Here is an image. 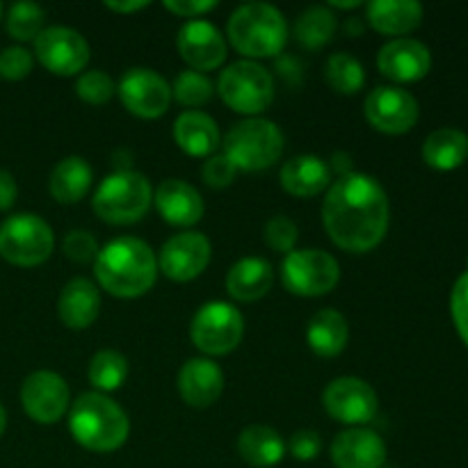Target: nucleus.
<instances>
[{"instance_id": "ea45409f", "label": "nucleus", "mask_w": 468, "mask_h": 468, "mask_svg": "<svg viewBox=\"0 0 468 468\" xmlns=\"http://www.w3.org/2000/svg\"><path fill=\"white\" fill-rule=\"evenodd\" d=\"M236 174H238V169L233 167V163L224 154L210 155V158L206 160L204 169H201V176H204L206 186L218 187V190L231 186L233 178H236Z\"/></svg>"}, {"instance_id": "aec40b11", "label": "nucleus", "mask_w": 468, "mask_h": 468, "mask_svg": "<svg viewBox=\"0 0 468 468\" xmlns=\"http://www.w3.org/2000/svg\"><path fill=\"white\" fill-rule=\"evenodd\" d=\"M176 387L186 405L195 407V410H206L222 396L224 375L213 361L190 359L178 370Z\"/></svg>"}, {"instance_id": "4be33fe9", "label": "nucleus", "mask_w": 468, "mask_h": 468, "mask_svg": "<svg viewBox=\"0 0 468 468\" xmlns=\"http://www.w3.org/2000/svg\"><path fill=\"white\" fill-rule=\"evenodd\" d=\"M99 288L90 279H71L59 292L58 314L69 329H87L99 318Z\"/></svg>"}, {"instance_id": "c9c22d12", "label": "nucleus", "mask_w": 468, "mask_h": 468, "mask_svg": "<svg viewBox=\"0 0 468 468\" xmlns=\"http://www.w3.org/2000/svg\"><path fill=\"white\" fill-rule=\"evenodd\" d=\"M76 91L80 96V101L90 105H103L108 103L114 96L117 87H114L112 78L103 71H87L78 78Z\"/></svg>"}, {"instance_id": "a878e982", "label": "nucleus", "mask_w": 468, "mask_h": 468, "mask_svg": "<svg viewBox=\"0 0 468 468\" xmlns=\"http://www.w3.org/2000/svg\"><path fill=\"white\" fill-rule=\"evenodd\" d=\"M423 21V5L416 0H375L368 5V23L382 35H407Z\"/></svg>"}, {"instance_id": "f8f14e48", "label": "nucleus", "mask_w": 468, "mask_h": 468, "mask_svg": "<svg viewBox=\"0 0 468 468\" xmlns=\"http://www.w3.org/2000/svg\"><path fill=\"white\" fill-rule=\"evenodd\" d=\"M323 407L343 425H366L378 416L379 400L375 388L359 378H338L324 388Z\"/></svg>"}, {"instance_id": "de8ad7c7", "label": "nucleus", "mask_w": 468, "mask_h": 468, "mask_svg": "<svg viewBox=\"0 0 468 468\" xmlns=\"http://www.w3.org/2000/svg\"><path fill=\"white\" fill-rule=\"evenodd\" d=\"M5 428H7V411H5V407L0 405V437H3Z\"/></svg>"}, {"instance_id": "423d86ee", "label": "nucleus", "mask_w": 468, "mask_h": 468, "mask_svg": "<svg viewBox=\"0 0 468 468\" xmlns=\"http://www.w3.org/2000/svg\"><path fill=\"white\" fill-rule=\"evenodd\" d=\"M151 199H154V192H151L149 178L123 169L101 183L91 206L103 222L135 224L146 215Z\"/></svg>"}, {"instance_id": "2f4dec72", "label": "nucleus", "mask_w": 468, "mask_h": 468, "mask_svg": "<svg viewBox=\"0 0 468 468\" xmlns=\"http://www.w3.org/2000/svg\"><path fill=\"white\" fill-rule=\"evenodd\" d=\"M128 375V361L122 352L117 350H101L91 356L90 368H87V378H90L91 387L99 391H117Z\"/></svg>"}, {"instance_id": "c756f323", "label": "nucleus", "mask_w": 468, "mask_h": 468, "mask_svg": "<svg viewBox=\"0 0 468 468\" xmlns=\"http://www.w3.org/2000/svg\"><path fill=\"white\" fill-rule=\"evenodd\" d=\"M468 155V137L466 133L457 128H439L430 133L423 144L425 163L439 172H451L457 169Z\"/></svg>"}, {"instance_id": "39448f33", "label": "nucleus", "mask_w": 468, "mask_h": 468, "mask_svg": "<svg viewBox=\"0 0 468 468\" xmlns=\"http://www.w3.org/2000/svg\"><path fill=\"white\" fill-rule=\"evenodd\" d=\"M283 154V133L268 119H245L224 137V155L238 172H263Z\"/></svg>"}, {"instance_id": "79ce46f5", "label": "nucleus", "mask_w": 468, "mask_h": 468, "mask_svg": "<svg viewBox=\"0 0 468 468\" xmlns=\"http://www.w3.org/2000/svg\"><path fill=\"white\" fill-rule=\"evenodd\" d=\"M288 451L297 462H314L323 451V439L315 430H297L288 441Z\"/></svg>"}, {"instance_id": "ddd939ff", "label": "nucleus", "mask_w": 468, "mask_h": 468, "mask_svg": "<svg viewBox=\"0 0 468 468\" xmlns=\"http://www.w3.org/2000/svg\"><path fill=\"white\" fill-rule=\"evenodd\" d=\"M117 91L128 112L140 119L163 117L172 103V87L151 69L137 67L123 73Z\"/></svg>"}, {"instance_id": "a19ab883", "label": "nucleus", "mask_w": 468, "mask_h": 468, "mask_svg": "<svg viewBox=\"0 0 468 468\" xmlns=\"http://www.w3.org/2000/svg\"><path fill=\"white\" fill-rule=\"evenodd\" d=\"M451 311L462 341L468 346V270L457 279L451 297Z\"/></svg>"}, {"instance_id": "473e14b6", "label": "nucleus", "mask_w": 468, "mask_h": 468, "mask_svg": "<svg viewBox=\"0 0 468 468\" xmlns=\"http://www.w3.org/2000/svg\"><path fill=\"white\" fill-rule=\"evenodd\" d=\"M324 80L336 94L352 96L364 87L366 71L359 59L350 53H334L324 67Z\"/></svg>"}, {"instance_id": "4468645a", "label": "nucleus", "mask_w": 468, "mask_h": 468, "mask_svg": "<svg viewBox=\"0 0 468 468\" xmlns=\"http://www.w3.org/2000/svg\"><path fill=\"white\" fill-rule=\"evenodd\" d=\"M366 119L387 135H402L419 122V101L400 87H378L366 99Z\"/></svg>"}, {"instance_id": "bb28decb", "label": "nucleus", "mask_w": 468, "mask_h": 468, "mask_svg": "<svg viewBox=\"0 0 468 468\" xmlns=\"http://www.w3.org/2000/svg\"><path fill=\"white\" fill-rule=\"evenodd\" d=\"M238 452L250 466L272 468L286 455V441L268 425H250L238 437Z\"/></svg>"}, {"instance_id": "cd10ccee", "label": "nucleus", "mask_w": 468, "mask_h": 468, "mask_svg": "<svg viewBox=\"0 0 468 468\" xmlns=\"http://www.w3.org/2000/svg\"><path fill=\"white\" fill-rule=\"evenodd\" d=\"M347 336H350L347 320L336 309L318 311L306 327V341H309L311 350L324 359L341 355L347 346Z\"/></svg>"}, {"instance_id": "a18cd8bd", "label": "nucleus", "mask_w": 468, "mask_h": 468, "mask_svg": "<svg viewBox=\"0 0 468 468\" xmlns=\"http://www.w3.org/2000/svg\"><path fill=\"white\" fill-rule=\"evenodd\" d=\"M105 7L112 9V12L117 14H133V12H140V9H146L149 7V3H146V0H135V3H114V0H108Z\"/></svg>"}, {"instance_id": "c03bdc74", "label": "nucleus", "mask_w": 468, "mask_h": 468, "mask_svg": "<svg viewBox=\"0 0 468 468\" xmlns=\"http://www.w3.org/2000/svg\"><path fill=\"white\" fill-rule=\"evenodd\" d=\"M16 195L18 187L14 176L9 172H5V169H0V210L12 208L14 201H16Z\"/></svg>"}, {"instance_id": "09e8293b", "label": "nucleus", "mask_w": 468, "mask_h": 468, "mask_svg": "<svg viewBox=\"0 0 468 468\" xmlns=\"http://www.w3.org/2000/svg\"><path fill=\"white\" fill-rule=\"evenodd\" d=\"M0 14H3V5H0Z\"/></svg>"}, {"instance_id": "393cba45", "label": "nucleus", "mask_w": 468, "mask_h": 468, "mask_svg": "<svg viewBox=\"0 0 468 468\" xmlns=\"http://www.w3.org/2000/svg\"><path fill=\"white\" fill-rule=\"evenodd\" d=\"M272 265L263 259L247 256L240 259L227 274V291L238 302H256L272 288Z\"/></svg>"}, {"instance_id": "f704fd0d", "label": "nucleus", "mask_w": 468, "mask_h": 468, "mask_svg": "<svg viewBox=\"0 0 468 468\" xmlns=\"http://www.w3.org/2000/svg\"><path fill=\"white\" fill-rule=\"evenodd\" d=\"M172 96L186 108H201L213 99V82L199 71H183L174 80Z\"/></svg>"}, {"instance_id": "5701e85b", "label": "nucleus", "mask_w": 468, "mask_h": 468, "mask_svg": "<svg viewBox=\"0 0 468 468\" xmlns=\"http://www.w3.org/2000/svg\"><path fill=\"white\" fill-rule=\"evenodd\" d=\"M279 181L288 195L306 199V197H315L324 192V187H329L332 172H329V165L318 155H295L282 167Z\"/></svg>"}, {"instance_id": "49530a36", "label": "nucleus", "mask_w": 468, "mask_h": 468, "mask_svg": "<svg viewBox=\"0 0 468 468\" xmlns=\"http://www.w3.org/2000/svg\"><path fill=\"white\" fill-rule=\"evenodd\" d=\"M334 7H341V9H355V7H361L359 0H355V3H341V0H334Z\"/></svg>"}, {"instance_id": "1a4fd4ad", "label": "nucleus", "mask_w": 468, "mask_h": 468, "mask_svg": "<svg viewBox=\"0 0 468 468\" xmlns=\"http://www.w3.org/2000/svg\"><path fill=\"white\" fill-rule=\"evenodd\" d=\"M245 334V320L227 302H208L190 323V338L204 355L224 356L236 350Z\"/></svg>"}, {"instance_id": "9d476101", "label": "nucleus", "mask_w": 468, "mask_h": 468, "mask_svg": "<svg viewBox=\"0 0 468 468\" xmlns=\"http://www.w3.org/2000/svg\"><path fill=\"white\" fill-rule=\"evenodd\" d=\"M283 286L297 297H320L332 292L341 279V268L323 250L291 251L282 263Z\"/></svg>"}, {"instance_id": "72a5a7b5", "label": "nucleus", "mask_w": 468, "mask_h": 468, "mask_svg": "<svg viewBox=\"0 0 468 468\" xmlns=\"http://www.w3.org/2000/svg\"><path fill=\"white\" fill-rule=\"evenodd\" d=\"M44 9L35 3H16L7 12V32L16 41H32L44 30Z\"/></svg>"}, {"instance_id": "4c0bfd02", "label": "nucleus", "mask_w": 468, "mask_h": 468, "mask_svg": "<svg viewBox=\"0 0 468 468\" xmlns=\"http://www.w3.org/2000/svg\"><path fill=\"white\" fill-rule=\"evenodd\" d=\"M62 250H64V256L78 265L94 263L96 256H99L101 251L96 238L91 236L90 231H80V229H78V231L67 233Z\"/></svg>"}, {"instance_id": "f03ea898", "label": "nucleus", "mask_w": 468, "mask_h": 468, "mask_svg": "<svg viewBox=\"0 0 468 468\" xmlns=\"http://www.w3.org/2000/svg\"><path fill=\"white\" fill-rule=\"evenodd\" d=\"M94 274L101 288L112 297L135 300L154 288L158 259L146 242L137 238H117L99 251Z\"/></svg>"}, {"instance_id": "c85d7f7f", "label": "nucleus", "mask_w": 468, "mask_h": 468, "mask_svg": "<svg viewBox=\"0 0 468 468\" xmlns=\"http://www.w3.org/2000/svg\"><path fill=\"white\" fill-rule=\"evenodd\" d=\"M91 169L90 163L78 155L59 160L48 178V190L59 204H78L90 192Z\"/></svg>"}, {"instance_id": "37998d69", "label": "nucleus", "mask_w": 468, "mask_h": 468, "mask_svg": "<svg viewBox=\"0 0 468 468\" xmlns=\"http://www.w3.org/2000/svg\"><path fill=\"white\" fill-rule=\"evenodd\" d=\"M165 7H167L172 14H176V16L192 18V21H195V18H199L201 14L218 7V3H215V0H167Z\"/></svg>"}, {"instance_id": "7c9ffc66", "label": "nucleus", "mask_w": 468, "mask_h": 468, "mask_svg": "<svg viewBox=\"0 0 468 468\" xmlns=\"http://www.w3.org/2000/svg\"><path fill=\"white\" fill-rule=\"evenodd\" d=\"M336 35V16L327 7H309L297 16L295 37L304 48L318 50Z\"/></svg>"}, {"instance_id": "0eeeda50", "label": "nucleus", "mask_w": 468, "mask_h": 468, "mask_svg": "<svg viewBox=\"0 0 468 468\" xmlns=\"http://www.w3.org/2000/svg\"><path fill=\"white\" fill-rule=\"evenodd\" d=\"M53 229L39 215H14L0 227V256L18 268L41 265L53 254Z\"/></svg>"}, {"instance_id": "412c9836", "label": "nucleus", "mask_w": 468, "mask_h": 468, "mask_svg": "<svg viewBox=\"0 0 468 468\" xmlns=\"http://www.w3.org/2000/svg\"><path fill=\"white\" fill-rule=\"evenodd\" d=\"M155 208L172 227H195L204 218V199L190 183L169 178L155 192Z\"/></svg>"}, {"instance_id": "f3484780", "label": "nucleus", "mask_w": 468, "mask_h": 468, "mask_svg": "<svg viewBox=\"0 0 468 468\" xmlns=\"http://www.w3.org/2000/svg\"><path fill=\"white\" fill-rule=\"evenodd\" d=\"M181 58L192 67V71H213L227 59V41L222 32L208 21H187L176 37Z\"/></svg>"}, {"instance_id": "a211bd4d", "label": "nucleus", "mask_w": 468, "mask_h": 468, "mask_svg": "<svg viewBox=\"0 0 468 468\" xmlns=\"http://www.w3.org/2000/svg\"><path fill=\"white\" fill-rule=\"evenodd\" d=\"M430 67H432V55L428 46L407 37L388 41L378 55V69L396 82L420 80L428 76Z\"/></svg>"}, {"instance_id": "7ed1b4c3", "label": "nucleus", "mask_w": 468, "mask_h": 468, "mask_svg": "<svg viewBox=\"0 0 468 468\" xmlns=\"http://www.w3.org/2000/svg\"><path fill=\"white\" fill-rule=\"evenodd\" d=\"M69 430L91 452H114L126 443L131 423L122 407L103 393H82L69 411Z\"/></svg>"}, {"instance_id": "dca6fc26", "label": "nucleus", "mask_w": 468, "mask_h": 468, "mask_svg": "<svg viewBox=\"0 0 468 468\" xmlns=\"http://www.w3.org/2000/svg\"><path fill=\"white\" fill-rule=\"evenodd\" d=\"M210 242L204 233L187 231L169 238L160 250L158 268L167 279L178 283L199 277L210 263Z\"/></svg>"}, {"instance_id": "e433bc0d", "label": "nucleus", "mask_w": 468, "mask_h": 468, "mask_svg": "<svg viewBox=\"0 0 468 468\" xmlns=\"http://www.w3.org/2000/svg\"><path fill=\"white\" fill-rule=\"evenodd\" d=\"M300 231H297L295 222L291 218H272L265 224V245L272 247L274 251H283V254H291L292 247H295Z\"/></svg>"}, {"instance_id": "20e7f679", "label": "nucleus", "mask_w": 468, "mask_h": 468, "mask_svg": "<svg viewBox=\"0 0 468 468\" xmlns=\"http://www.w3.org/2000/svg\"><path fill=\"white\" fill-rule=\"evenodd\" d=\"M227 37L233 48L247 58H274L288 41V26L274 5L247 3L231 14Z\"/></svg>"}, {"instance_id": "b1692460", "label": "nucleus", "mask_w": 468, "mask_h": 468, "mask_svg": "<svg viewBox=\"0 0 468 468\" xmlns=\"http://www.w3.org/2000/svg\"><path fill=\"white\" fill-rule=\"evenodd\" d=\"M174 140L192 158L213 155L219 144L218 123L199 110H187L174 122Z\"/></svg>"}, {"instance_id": "f257e3e1", "label": "nucleus", "mask_w": 468, "mask_h": 468, "mask_svg": "<svg viewBox=\"0 0 468 468\" xmlns=\"http://www.w3.org/2000/svg\"><path fill=\"white\" fill-rule=\"evenodd\" d=\"M388 197L379 181L347 174L334 183L323 206V224L332 242L352 254L375 250L388 231Z\"/></svg>"}, {"instance_id": "6ab92c4d", "label": "nucleus", "mask_w": 468, "mask_h": 468, "mask_svg": "<svg viewBox=\"0 0 468 468\" xmlns=\"http://www.w3.org/2000/svg\"><path fill=\"white\" fill-rule=\"evenodd\" d=\"M332 462L336 468H382L387 446L373 430L352 428L334 439Z\"/></svg>"}, {"instance_id": "6e6552de", "label": "nucleus", "mask_w": 468, "mask_h": 468, "mask_svg": "<svg viewBox=\"0 0 468 468\" xmlns=\"http://www.w3.org/2000/svg\"><path fill=\"white\" fill-rule=\"evenodd\" d=\"M218 91L224 103L240 114H261L274 101L272 76L251 59H240L224 69Z\"/></svg>"}, {"instance_id": "58836bf2", "label": "nucleus", "mask_w": 468, "mask_h": 468, "mask_svg": "<svg viewBox=\"0 0 468 468\" xmlns=\"http://www.w3.org/2000/svg\"><path fill=\"white\" fill-rule=\"evenodd\" d=\"M32 71V55L21 46H9L0 53V76L5 80H23Z\"/></svg>"}, {"instance_id": "2eb2a0df", "label": "nucleus", "mask_w": 468, "mask_h": 468, "mask_svg": "<svg viewBox=\"0 0 468 468\" xmlns=\"http://www.w3.org/2000/svg\"><path fill=\"white\" fill-rule=\"evenodd\" d=\"M21 405L35 423L53 425L67 414L69 387L58 373L37 370L27 375L21 387Z\"/></svg>"}, {"instance_id": "9b49d317", "label": "nucleus", "mask_w": 468, "mask_h": 468, "mask_svg": "<svg viewBox=\"0 0 468 468\" xmlns=\"http://www.w3.org/2000/svg\"><path fill=\"white\" fill-rule=\"evenodd\" d=\"M35 55L55 76H76L90 62V44L80 32L53 26L39 32L35 39Z\"/></svg>"}]
</instances>
